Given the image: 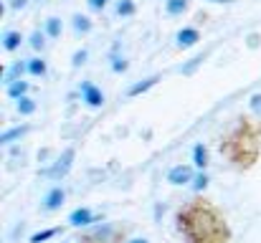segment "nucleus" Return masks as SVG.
Instances as JSON below:
<instances>
[{"mask_svg": "<svg viewBox=\"0 0 261 243\" xmlns=\"http://www.w3.org/2000/svg\"><path fill=\"white\" fill-rule=\"evenodd\" d=\"M175 226L185 243H231L233 236L223 213L205 198L182 203L175 213Z\"/></svg>", "mask_w": 261, "mask_h": 243, "instance_id": "1", "label": "nucleus"}, {"mask_svg": "<svg viewBox=\"0 0 261 243\" xmlns=\"http://www.w3.org/2000/svg\"><path fill=\"white\" fill-rule=\"evenodd\" d=\"M259 152H261L259 134H256L254 124H249V122H239L221 142V155L231 165L241 167V170L254 167V162L259 160Z\"/></svg>", "mask_w": 261, "mask_h": 243, "instance_id": "2", "label": "nucleus"}, {"mask_svg": "<svg viewBox=\"0 0 261 243\" xmlns=\"http://www.w3.org/2000/svg\"><path fill=\"white\" fill-rule=\"evenodd\" d=\"M74 160H76V150H74V147H66V150H64V152L56 157V162H54L51 167H46V170H43V175L59 182V180H64V177L71 172Z\"/></svg>", "mask_w": 261, "mask_h": 243, "instance_id": "3", "label": "nucleus"}, {"mask_svg": "<svg viewBox=\"0 0 261 243\" xmlns=\"http://www.w3.org/2000/svg\"><path fill=\"white\" fill-rule=\"evenodd\" d=\"M79 94H82V101L87 104L89 109H101L104 106V101H107V96H104V91L94 84V81H82V86H79Z\"/></svg>", "mask_w": 261, "mask_h": 243, "instance_id": "4", "label": "nucleus"}, {"mask_svg": "<svg viewBox=\"0 0 261 243\" xmlns=\"http://www.w3.org/2000/svg\"><path fill=\"white\" fill-rule=\"evenodd\" d=\"M64 203H66V190H64L61 185H54V187L43 195L41 210H43V213H56V210L64 208Z\"/></svg>", "mask_w": 261, "mask_h": 243, "instance_id": "5", "label": "nucleus"}, {"mask_svg": "<svg viewBox=\"0 0 261 243\" xmlns=\"http://www.w3.org/2000/svg\"><path fill=\"white\" fill-rule=\"evenodd\" d=\"M195 180V170H193V165H175L168 170V182L170 185H190Z\"/></svg>", "mask_w": 261, "mask_h": 243, "instance_id": "6", "label": "nucleus"}, {"mask_svg": "<svg viewBox=\"0 0 261 243\" xmlns=\"http://www.w3.org/2000/svg\"><path fill=\"white\" fill-rule=\"evenodd\" d=\"M114 236H117V228L109 226V223H101L99 228L89 231L79 243H114Z\"/></svg>", "mask_w": 261, "mask_h": 243, "instance_id": "7", "label": "nucleus"}, {"mask_svg": "<svg viewBox=\"0 0 261 243\" xmlns=\"http://www.w3.org/2000/svg\"><path fill=\"white\" fill-rule=\"evenodd\" d=\"M198 41H200V31L195 25H182L175 33V46L177 48H193V46H198Z\"/></svg>", "mask_w": 261, "mask_h": 243, "instance_id": "8", "label": "nucleus"}, {"mask_svg": "<svg viewBox=\"0 0 261 243\" xmlns=\"http://www.w3.org/2000/svg\"><path fill=\"white\" fill-rule=\"evenodd\" d=\"M99 221V215L91 210V208H76V210H71V215H69V223L74 226V228H87L91 223H96Z\"/></svg>", "mask_w": 261, "mask_h": 243, "instance_id": "9", "label": "nucleus"}, {"mask_svg": "<svg viewBox=\"0 0 261 243\" xmlns=\"http://www.w3.org/2000/svg\"><path fill=\"white\" fill-rule=\"evenodd\" d=\"M23 33L20 31H13V28H8V31H3V36H0V43H3V51H8V53H15L20 46H23Z\"/></svg>", "mask_w": 261, "mask_h": 243, "instance_id": "10", "label": "nucleus"}, {"mask_svg": "<svg viewBox=\"0 0 261 243\" xmlns=\"http://www.w3.org/2000/svg\"><path fill=\"white\" fill-rule=\"evenodd\" d=\"M160 81H163V76H160V74H152V76H147V79L135 81V84H132V86L127 89V96H132V99H135V96H140V94H145V91H150L152 86H158Z\"/></svg>", "mask_w": 261, "mask_h": 243, "instance_id": "11", "label": "nucleus"}, {"mask_svg": "<svg viewBox=\"0 0 261 243\" xmlns=\"http://www.w3.org/2000/svg\"><path fill=\"white\" fill-rule=\"evenodd\" d=\"M71 28H74L76 36H87V33H91L94 23H91V18L84 15V13H74V15H71Z\"/></svg>", "mask_w": 261, "mask_h": 243, "instance_id": "12", "label": "nucleus"}, {"mask_svg": "<svg viewBox=\"0 0 261 243\" xmlns=\"http://www.w3.org/2000/svg\"><path fill=\"white\" fill-rule=\"evenodd\" d=\"M208 162H211V157H208V147H205L203 142H198V145L193 147V167H195L198 172H205Z\"/></svg>", "mask_w": 261, "mask_h": 243, "instance_id": "13", "label": "nucleus"}, {"mask_svg": "<svg viewBox=\"0 0 261 243\" xmlns=\"http://www.w3.org/2000/svg\"><path fill=\"white\" fill-rule=\"evenodd\" d=\"M43 33H46L48 38H61V33H64V20H61L59 15H48V18L43 20Z\"/></svg>", "mask_w": 261, "mask_h": 243, "instance_id": "14", "label": "nucleus"}, {"mask_svg": "<svg viewBox=\"0 0 261 243\" xmlns=\"http://www.w3.org/2000/svg\"><path fill=\"white\" fill-rule=\"evenodd\" d=\"M28 61V76L33 79H43L48 74V64L41 59V56H33V59H25Z\"/></svg>", "mask_w": 261, "mask_h": 243, "instance_id": "15", "label": "nucleus"}, {"mask_svg": "<svg viewBox=\"0 0 261 243\" xmlns=\"http://www.w3.org/2000/svg\"><path fill=\"white\" fill-rule=\"evenodd\" d=\"M28 89H31V84H28L25 79H20V81H13V84H8V86H5V94H8L13 101H18V99L28 96Z\"/></svg>", "mask_w": 261, "mask_h": 243, "instance_id": "16", "label": "nucleus"}, {"mask_svg": "<svg viewBox=\"0 0 261 243\" xmlns=\"http://www.w3.org/2000/svg\"><path fill=\"white\" fill-rule=\"evenodd\" d=\"M25 74H28V61H15V64L5 71V86L13 84V81H20Z\"/></svg>", "mask_w": 261, "mask_h": 243, "instance_id": "17", "label": "nucleus"}, {"mask_svg": "<svg viewBox=\"0 0 261 243\" xmlns=\"http://www.w3.org/2000/svg\"><path fill=\"white\" fill-rule=\"evenodd\" d=\"M28 129H31V127H25V124H23V127H10V129H5V132L0 134V145H13V142H18L20 137L28 134Z\"/></svg>", "mask_w": 261, "mask_h": 243, "instance_id": "18", "label": "nucleus"}, {"mask_svg": "<svg viewBox=\"0 0 261 243\" xmlns=\"http://www.w3.org/2000/svg\"><path fill=\"white\" fill-rule=\"evenodd\" d=\"M114 13H117L119 18H132V15H137V3H135V0H117Z\"/></svg>", "mask_w": 261, "mask_h": 243, "instance_id": "19", "label": "nucleus"}, {"mask_svg": "<svg viewBox=\"0 0 261 243\" xmlns=\"http://www.w3.org/2000/svg\"><path fill=\"white\" fill-rule=\"evenodd\" d=\"M15 109H18V114H20V117H31V114H36L38 104H36V99L23 96V99H18V101H15Z\"/></svg>", "mask_w": 261, "mask_h": 243, "instance_id": "20", "label": "nucleus"}, {"mask_svg": "<svg viewBox=\"0 0 261 243\" xmlns=\"http://www.w3.org/2000/svg\"><path fill=\"white\" fill-rule=\"evenodd\" d=\"M188 8H190V0H165V13L173 15V18L188 13Z\"/></svg>", "mask_w": 261, "mask_h": 243, "instance_id": "21", "label": "nucleus"}, {"mask_svg": "<svg viewBox=\"0 0 261 243\" xmlns=\"http://www.w3.org/2000/svg\"><path fill=\"white\" fill-rule=\"evenodd\" d=\"M46 38H48V36H46L43 31H33V33L28 36V46H31L33 51H43V48H46Z\"/></svg>", "mask_w": 261, "mask_h": 243, "instance_id": "22", "label": "nucleus"}, {"mask_svg": "<svg viewBox=\"0 0 261 243\" xmlns=\"http://www.w3.org/2000/svg\"><path fill=\"white\" fill-rule=\"evenodd\" d=\"M109 61H112V71H114V74H124V71L129 69V61H127L124 56H119L117 51L109 56Z\"/></svg>", "mask_w": 261, "mask_h": 243, "instance_id": "23", "label": "nucleus"}, {"mask_svg": "<svg viewBox=\"0 0 261 243\" xmlns=\"http://www.w3.org/2000/svg\"><path fill=\"white\" fill-rule=\"evenodd\" d=\"M208 182H211V180H208V172H195V180L190 182V187H193V193L200 195V193L208 187Z\"/></svg>", "mask_w": 261, "mask_h": 243, "instance_id": "24", "label": "nucleus"}, {"mask_svg": "<svg viewBox=\"0 0 261 243\" xmlns=\"http://www.w3.org/2000/svg\"><path fill=\"white\" fill-rule=\"evenodd\" d=\"M54 236H59V228H46V231L33 233V236H31V243H46V241H51Z\"/></svg>", "mask_w": 261, "mask_h": 243, "instance_id": "25", "label": "nucleus"}, {"mask_svg": "<svg viewBox=\"0 0 261 243\" xmlns=\"http://www.w3.org/2000/svg\"><path fill=\"white\" fill-rule=\"evenodd\" d=\"M89 59V51L87 48H76L74 51V56H71V69H79V66H84Z\"/></svg>", "mask_w": 261, "mask_h": 243, "instance_id": "26", "label": "nucleus"}, {"mask_svg": "<svg viewBox=\"0 0 261 243\" xmlns=\"http://www.w3.org/2000/svg\"><path fill=\"white\" fill-rule=\"evenodd\" d=\"M249 106H251V114L261 122V94H254V96L249 99Z\"/></svg>", "mask_w": 261, "mask_h": 243, "instance_id": "27", "label": "nucleus"}, {"mask_svg": "<svg viewBox=\"0 0 261 243\" xmlns=\"http://www.w3.org/2000/svg\"><path fill=\"white\" fill-rule=\"evenodd\" d=\"M107 3H109V0H87L89 10H94V13H101V10L107 8Z\"/></svg>", "mask_w": 261, "mask_h": 243, "instance_id": "28", "label": "nucleus"}, {"mask_svg": "<svg viewBox=\"0 0 261 243\" xmlns=\"http://www.w3.org/2000/svg\"><path fill=\"white\" fill-rule=\"evenodd\" d=\"M200 64H203V56H198V59H190V64H188V66H182V74H193V71H195Z\"/></svg>", "mask_w": 261, "mask_h": 243, "instance_id": "29", "label": "nucleus"}, {"mask_svg": "<svg viewBox=\"0 0 261 243\" xmlns=\"http://www.w3.org/2000/svg\"><path fill=\"white\" fill-rule=\"evenodd\" d=\"M259 43H261L259 33H249V36H246V46H249V48H259Z\"/></svg>", "mask_w": 261, "mask_h": 243, "instance_id": "30", "label": "nucleus"}, {"mask_svg": "<svg viewBox=\"0 0 261 243\" xmlns=\"http://www.w3.org/2000/svg\"><path fill=\"white\" fill-rule=\"evenodd\" d=\"M28 5V0H8V8L10 10H23Z\"/></svg>", "mask_w": 261, "mask_h": 243, "instance_id": "31", "label": "nucleus"}, {"mask_svg": "<svg viewBox=\"0 0 261 243\" xmlns=\"http://www.w3.org/2000/svg\"><path fill=\"white\" fill-rule=\"evenodd\" d=\"M124 243H150L147 238H129V241H124Z\"/></svg>", "mask_w": 261, "mask_h": 243, "instance_id": "32", "label": "nucleus"}, {"mask_svg": "<svg viewBox=\"0 0 261 243\" xmlns=\"http://www.w3.org/2000/svg\"><path fill=\"white\" fill-rule=\"evenodd\" d=\"M208 3H233V0H208Z\"/></svg>", "mask_w": 261, "mask_h": 243, "instance_id": "33", "label": "nucleus"}, {"mask_svg": "<svg viewBox=\"0 0 261 243\" xmlns=\"http://www.w3.org/2000/svg\"><path fill=\"white\" fill-rule=\"evenodd\" d=\"M66 243H69V241H66Z\"/></svg>", "mask_w": 261, "mask_h": 243, "instance_id": "34", "label": "nucleus"}]
</instances>
